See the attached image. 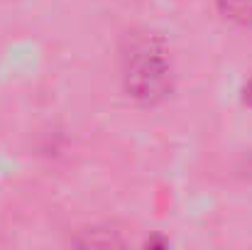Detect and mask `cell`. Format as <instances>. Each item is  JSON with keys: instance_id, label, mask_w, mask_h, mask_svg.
<instances>
[{"instance_id": "7a4b0ae2", "label": "cell", "mask_w": 252, "mask_h": 250, "mask_svg": "<svg viewBox=\"0 0 252 250\" xmlns=\"http://www.w3.org/2000/svg\"><path fill=\"white\" fill-rule=\"evenodd\" d=\"M218 12L238 25V27H252V0H216Z\"/></svg>"}, {"instance_id": "6da1fadb", "label": "cell", "mask_w": 252, "mask_h": 250, "mask_svg": "<svg viewBox=\"0 0 252 250\" xmlns=\"http://www.w3.org/2000/svg\"><path fill=\"white\" fill-rule=\"evenodd\" d=\"M123 93L137 106H159L174 91V62L155 32H130L118 54Z\"/></svg>"}]
</instances>
